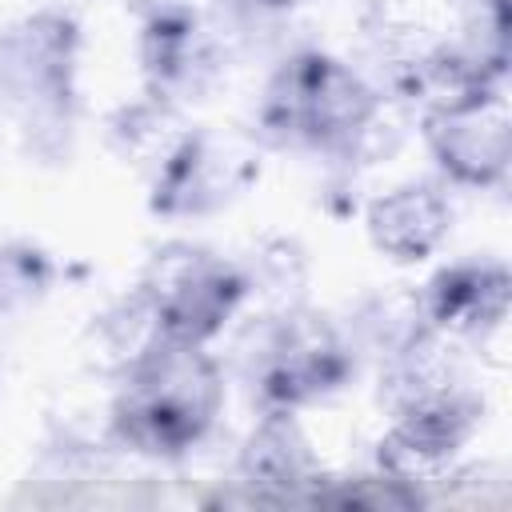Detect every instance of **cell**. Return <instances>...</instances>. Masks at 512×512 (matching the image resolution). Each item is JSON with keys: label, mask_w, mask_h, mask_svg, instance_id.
Masks as SVG:
<instances>
[{"label": "cell", "mask_w": 512, "mask_h": 512, "mask_svg": "<svg viewBox=\"0 0 512 512\" xmlns=\"http://www.w3.org/2000/svg\"><path fill=\"white\" fill-rule=\"evenodd\" d=\"M236 352L256 408L300 412L336 396L360 368L340 320L308 304L280 316H252Z\"/></svg>", "instance_id": "277c9868"}, {"label": "cell", "mask_w": 512, "mask_h": 512, "mask_svg": "<svg viewBox=\"0 0 512 512\" xmlns=\"http://www.w3.org/2000/svg\"><path fill=\"white\" fill-rule=\"evenodd\" d=\"M488 80H508V0H468L452 40Z\"/></svg>", "instance_id": "44dd1931"}, {"label": "cell", "mask_w": 512, "mask_h": 512, "mask_svg": "<svg viewBox=\"0 0 512 512\" xmlns=\"http://www.w3.org/2000/svg\"><path fill=\"white\" fill-rule=\"evenodd\" d=\"M56 288V260L32 240H0V320H16L44 304Z\"/></svg>", "instance_id": "d6986e66"}, {"label": "cell", "mask_w": 512, "mask_h": 512, "mask_svg": "<svg viewBox=\"0 0 512 512\" xmlns=\"http://www.w3.org/2000/svg\"><path fill=\"white\" fill-rule=\"evenodd\" d=\"M420 312L424 324L460 340H488L492 332L504 328L508 304H512V272L504 260L492 256H472L444 264L432 272L420 288Z\"/></svg>", "instance_id": "8fae6325"}, {"label": "cell", "mask_w": 512, "mask_h": 512, "mask_svg": "<svg viewBox=\"0 0 512 512\" xmlns=\"http://www.w3.org/2000/svg\"><path fill=\"white\" fill-rule=\"evenodd\" d=\"M260 176L248 136L192 124L168 164L148 180V208L160 220H208L232 208Z\"/></svg>", "instance_id": "52a82bcc"}, {"label": "cell", "mask_w": 512, "mask_h": 512, "mask_svg": "<svg viewBox=\"0 0 512 512\" xmlns=\"http://www.w3.org/2000/svg\"><path fill=\"white\" fill-rule=\"evenodd\" d=\"M164 340V328L156 320L152 300L132 284L124 296H116L100 316H92V344L96 356L120 376L128 372L152 344Z\"/></svg>", "instance_id": "ac0fdd59"}, {"label": "cell", "mask_w": 512, "mask_h": 512, "mask_svg": "<svg viewBox=\"0 0 512 512\" xmlns=\"http://www.w3.org/2000/svg\"><path fill=\"white\" fill-rule=\"evenodd\" d=\"M136 60L144 92L188 112L192 104L208 100V92L224 80L228 36L200 4L140 8Z\"/></svg>", "instance_id": "8992f818"}, {"label": "cell", "mask_w": 512, "mask_h": 512, "mask_svg": "<svg viewBox=\"0 0 512 512\" xmlns=\"http://www.w3.org/2000/svg\"><path fill=\"white\" fill-rule=\"evenodd\" d=\"M116 380L108 440L144 460L188 456L204 444L224 408V368L208 344L164 336Z\"/></svg>", "instance_id": "7a4b0ae2"}, {"label": "cell", "mask_w": 512, "mask_h": 512, "mask_svg": "<svg viewBox=\"0 0 512 512\" xmlns=\"http://www.w3.org/2000/svg\"><path fill=\"white\" fill-rule=\"evenodd\" d=\"M496 92H504V84L488 80L452 40H432L396 72L384 100H400L404 108H412L424 120V116L468 108Z\"/></svg>", "instance_id": "4fadbf2b"}, {"label": "cell", "mask_w": 512, "mask_h": 512, "mask_svg": "<svg viewBox=\"0 0 512 512\" xmlns=\"http://www.w3.org/2000/svg\"><path fill=\"white\" fill-rule=\"evenodd\" d=\"M364 228L376 252H384L396 264H420L428 260L448 228H452V204L440 184L432 180H408L368 200Z\"/></svg>", "instance_id": "7c38bea8"}, {"label": "cell", "mask_w": 512, "mask_h": 512, "mask_svg": "<svg viewBox=\"0 0 512 512\" xmlns=\"http://www.w3.org/2000/svg\"><path fill=\"white\" fill-rule=\"evenodd\" d=\"M424 144L436 168L460 188H500L512 164V116L504 92L468 108L424 116Z\"/></svg>", "instance_id": "30bf717a"}, {"label": "cell", "mask_w": 512, "mask_h": 512, "mask_svg": "<svg viewBox=\"0 0 512 512\" xmlns=\"http://www.w3.org/2000/svg\"><path fill=\"white\" fill-rule=\"evenodd\" d=\"M136 288L152 300L164 336L184 344H212L244 312L240 264L188 240L156 248Z\"/></svg>", "instance_id": "5b68a950"}, {"label": "cell", "mask_w": 512, "mask_h": 512, "mask_svg": "<svg viewBox=\"0 0 512 512\" xmlns=\"http://www.w3.org/2000/svg\"><path fill=\"white\" fill-rule=\"evenodd\" d=\"M384 96L368 84V76L324 52L296 48L288 52L256 104V136L276 148L320 152L332 160L368 156L380 136Z\"/></svg>", "instance_id": "6da1fadb"}, {"label": "cell", "mask_w": 512, "mask_h": 512, "mask_svg": "<svg viewBox=\"0 0 512 512\" xmlns=\"http://www.w3.org/2000/svg\"><path fill=\"white\" fill-rule=\"evenodd\" d=\"M340 328H344V336H348V344H352V352L360 360L372 356L380 364L384 356H392L400 344H408L424 328L420 296H416V288H404V284L364 292L348 308Z\"/></svg>", "instance_id": "e0dca14e"}, {"label": "cell", "mask_w": 512, "mask_h": 512, "mask_svg": "<svg viewBox=\"0 0 512 512\" xmlns=\"http://www.w3.org/2000/svg\"><path fill=\"white\" fill-rule=\"evenodd\" d=\"M236 264L244 276V308H252V316H280L304 304L308 256L296 240L264 236Z\"/></svg>", "instance_id": "2e32d148"}, {"label": "cell", "mask_w": 512, "mask_h": 512, "mask_svg": "<svg viewBox=\"0 0 512 512\" xmlns=\"http://www.w3.org/2000/svg\"><path fill=\"white\" fill-rule=\"evenodd\" d=\"M480 424H484V396L468 380L432 392L392 412V424L376 444V468L412 484L440 480L448 476L456 456L472 444Z\"/></svg>", "instance_id": "ba28073f"}, {"label": "cell", "mask_w": 512, "mask_h": 512, "mask_svg": "<svg viewBox=\"0 0 512 512\" xmlns=\"http://www.w3.org/2000/svg\"><path fill=\"white\" fill-rule=\"evenodd\" d=\"M188 128L192 124H188L184 108H176L152 92H140L136 100H124L120 108H112L104 136H108V148L120 164H128L152 180L168 164V156L180 148Z\"/></svg>", "instance_id": "5bb4252c"}, {"label": "cell", "mask_w": 512, "mask_h": 512, "mask_svg": "<svg viewBox=\"0 0 512 512\" xmlns=\"http://www.w3.org/2000/svg\"><path fill=\"white\" fill-rule=\"evenodd\" d=\"M460 4H468V0H460Z\"/></svg>", "instance_id": "603a6c76"}, {"label": "cell", "mask_w": 512, "mask_h": 512, "mask_svg": "<svg viewBox=\"0 0 512 512\" xmlns=\"http://www.w3.org/2000/svg\"><path fill=\"white\" fill-rule=\"evenodd\" d=\"M164 4H196V0H140V8H164Z\"/></svg>", "instance_id": "7402d4cb"}, {"label": "cell", "mask_w": 512, "mask_h": 512, "mask_svg": "<svg viewBox=\"0 0 512 512\" xmlns=\"http://www.w3.org/2000/svg\"><path fill=\"white\" fill-rule=\"evenodd\" d=\"M0 108L28 156H68L80 108V24L68 8H32L0 28Z\"/></svg>", "instance_id": "3957f363"}, {"label": "cell", "mask_w": 512, "mask_h": 512, "mask_svg": "<svg viewBox=\"0 0 512 512\" xmlns=\"http://www.w3.org/2000/svg\"><path fill=\"white\" fill-rule=\"evenodd\" d=\"M308 504L384 512V508H416V504H424V492H420V484L400 480V476H392L384 468L356 472V476H328L324 472V480L316 484V492H312Z\"/></svg>", "instance_id": "ffe728a7"}, {"label": "cell", "mask_w": 512, "mask_h": 512, "mask_svg": "<svg viewBox=\"0 0 512 512\" xmlns=\"http://www.w3.org/2000/svg\"><path fill=\"white\" fill-rule=\"evenodd\" d=\"M376 368H380V400L388 412H400L432 392L464 384L456 340L428 324L408 344H400L392 356H384Z\"/></svg>", "instance_id": "9a60e30c"}, {"label": "cell", "mask_w": 512, "mask_h": 512, "mask_svg": "<svg viewBox=\"0 0 512 512\" xmlns=\"http://www.w3.org/2000/svg\"><path fill=\"white\" fill-rule=\"evenodd\" d=\"M232 480L252 504H308L324 480V464L288 408H260L244 444L236 448Z\"/></svg>", "instance_id": "9c48e42d"}]
</instances>
